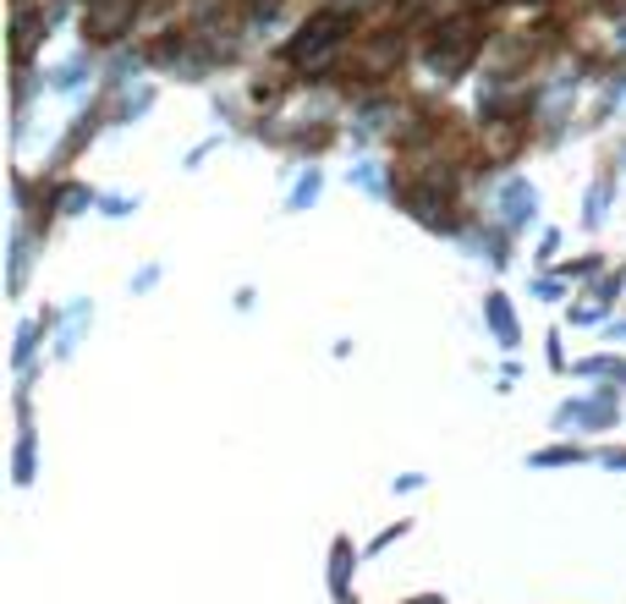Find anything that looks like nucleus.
Returning a JSON list of instances; mask_svg holds the SVG:
<instances>
[{"instance_id": "f257e3e1", "label": "nucleus", "mask_w": 626, "mask_h": 604, "mask_svg": "<svg viewBox=\"0 0 626 604\" xmlns=\"http://www.w3.org/2000/svg\"><path fill=\"white\" fill-rule=\"evenodd\" d=\"M495 220H500L511 236L527 231L533 220H539V188H533L527 177H506L500 193H495Z\"/></svg>"}, {"instance_id": "423d86ee", "label": "nucleus", "mask_w": 626, "mask_h": 604, "mask_svg": "<svg viewBox=\"0 0 626 604\" xmlns=\"http://www.w3.org/2000/svg\"><path fill=\"white\" fill-rule=\"evenodd\" d=\"M610 204H615V170H604V177L588 188V204H583V226H588V231H599V226L610 220Z\"/></svg>"}, {"instance_id": "9b49d317", "label": "nucleus", "mask_w": 626, "mask_h": 604, "mask_svg": "<svg viewBox=\"0 0 626 604\" xmlns=\"http://www.w3.org/2000/svg\"><path fill=\"white\" fill-rule=\"evenodd\" d=\"M621 286H626V265H621L615 275H599V286H593V308H604V313H610V308L621 303Z\"/></svg>"}, {"instance_id": "0eeeda50", "label": "nucleus", "mask_w": 626, "mask_h": 604, "mask_svg": "<svg viewBox=\"0 0 626 604\" xmlns=\"http://www.w3.org/2000/svg\"><path fill=\"white\" fill-rule=\"evenodd\" d=\"M94 72H100V66H94V55H88V50H77L66 66H55V72H50V82H55L61 94H77V89H82V82L94 77Z\"/></svg>"}, {"instance_id": "1a4fd4ad", "label": "nucleus", "mask_w": 626, "mask_h": 604, "mask_svg": "<svg viewBox=\"0 0 626 604\" xmlns=\"http://www.w3.org/2000/svg\"><path fill=\"white\" fill-rule=\"evenodd\" d=\"M292 89H297V82H286V77H258L253 89H247V100H253L258 111H270V105H281Z\"/></svg>"}, {"instance_id": "412c9836", "label": "nucleus", "mask_w": 626, "mask_h": 604, "mask_svg": "<svg viewBox=\"0 0 626 604\" xmlns=\"http://www.w3.org/2000/svg\"><path fill=\"white\" fill-rule=\"evenodd\" d=\"M533 297H545V303L561 297V281H533Z\"/></svg>"}, {"instance_id": "ddd939ff", "label": "nucleus", "mask_w": 626, "mask_h": 604, "mask_svg": "<svg viewBox=\"0 0 626 604\" xmlns=\"http://www.w3.org/2000/svg\"><path fill=\"white\" fill-rule=\"evenodd\" d=\"M100 215L105 220H127V215H138V193L127 198V193H100Z\"/></svg>"}, {"instance_id": "f03ea898", "label": "nucleus", "mask_w": 626, "mask_h": 604, "mask_svg": "<svg viewBox=\"0 0 626 604\" xmlns=\"http://www.w3.org/2000/svg\"><path fill=\"white\" fill-rule=\"evenodd\" d=\"M100 127H111V94H100L94 100V111H82L77 121H72V132L55 143V154H50V170H61V165H72L88 143H94L100 138Z\"/></svg>"}, {"instance_id": "9d476101", "label": "nucleus", "mask_w": 626, "mask_h": 604, "mask_svg": "<svg viewBox=\"0 0 626 604\" xmlns=\"http://www.w3.org/2000/svg\"><path fill=\"white\" fill-rule=\"evenodd\" d=\"M588 457H593V451H583V446L566 440V446H550V451H533L527 462H533V467H572V462H588Z\"/></svg>"}, {"instance_id": "6ab92c4d", "label": "nucleus", "mask_w": 626, "mask_h": 604, "mask_svg": "<svg viewBox=\"0 0 626 604\" xmlns=\"http://www.w3.org/2000/svg\"><path fill=\"white\" fill-rule=\"evenodd\" d=\"M550 369L566 374V352H561V335H555V330H550Z\"/></svg>"}, {"instance_id": "6e6552de", "label": "nucleus", "mask_w": 626, "mask_h": 604, "mask_svg": "<svg viewBox=\"0 0 626 604\" xmlns=\"http://www.w3.org/2000/svg\"><path fill=\"white\" fill-rule=\"evenodd\" d=\"M319 193H324V177H319V170H303V177L292 182V193H286V209H292V215H297V209H314Z\"/></svg>"}, {"instance_id": "4468645a", "label": "nucleus", "mask_w": 626, "mask_h": 604, "mask_svg": "<svg viewBox=\"0 0 626 604\" xmlns=\"http://www.w3.org/2000/svg\"><path fill=\"white\" fill-rule=\"evenodd\" d=\"M17 484H34V428L23 423V440H17Z\"/></svg>"}, {"instance_id": "f8f14e48", "label": "nucleus", "mask_w": 626, "mask_h": 604, "mask_svg": "<svg viewBox=\"0 0 626 604\" xmlns=\"http://www.w3.org/2000/svg\"><path fill=\"white\" fill-rule=\"evenodd\" d=\"M374 170H380V165H369V159H357V165H352V182L363 188V193H374V198H391V182H380Z\"/></svg>"}, {"instance_id": "2eb2a0df", "label": "nucleus", "mask_w": 626, "mask_h": 604, "mask_svg": "<svg viewBox=\"0 0 626 604\" xmlns=\"http://www.w3.org/2000/svg\"><path fill=\"white\" fill-rule=\"evenodd\" d=\"M599 270H604V253H583L577 265L561 270V281H588V275H599Z\"/></svg>"}, {"instance_id": "4be33fe9", "label": "nucleus", "mask_w": 626, "mask_h": 604, "mask_svg": "<svg viewBox=\"0 0 626 604\" xmlns=\"http://www.w3.org/2000/svg\"><path fill=\"white\" fill-rule=\"evenodd\" d=\"M615 165H626V143H621V154H615Z\"/></svg>"}, {"instance_id": "7ed1b4c3", "label": "nucleus", "mask_w": 626, "mask_h": 604, "mask_svg": "<svg viewBox=\"0 0 626 604\" xmlns=\"http://www.w3.org/2000/svg\"><path fill=\"white\" fill-rule=\"evenodd\" d=\"M462 247L478 253V258H489V270H511V231L500 220H473L462 231Z\"/></svg>"}, {"instance_id": "dca6fc26", "label": "nucleus", "mask_w": 626, "mask_h": 604, "mask_svg": "<svg viewBox=\"0 0 626 604\" xmlns=\"http://www.w3.org/2000/svg\"><path fill=\"white\" fill-rule=\"evenodd\" d=\"M346 566H352V544L335 539V555H330V582H335V593H346Z\"/></svg>"}, {"instance_id": "39448f33", "label": "nucleus", "mask_w": 626, "mask_h": 604, "mask_svg": "<svg viewBox=\"0 0 626 604\" xmlns=\"http://www.w3.org/2000/svg\"><path fill=\"white\" fill-rule=\"evenodd\" d=\"M82 324H94V308H88L82 297L61 313V335H55V358H72L77 352V335H82Z\"/></svg>"}, {"instance_id": "5701e85b", "label": "nucleus", "mask_w": 626, "mask_h": 604, "mask_svg": "<svg viewBox=\"0 0 626 604\" xmlns=\"http://www.w3.org/2000/svg\"><path fill=\"white\" fill-rule=\"evenodd\" d=\"M407 604H434V599H407Z\"/></svg>"}, {"instance_id": "a211bd4d", "label": "nucleus", "mask_w": 626, "mask_h": 604, "mask_svg": "<svg viewBox=\"0 0 626 604\" xmlns=\"http://www.w3.org/2000/svg\"><path fill=\"white\" fill-rule=\"evenodd\" d=\"M593 462H599V467H621V473H626V451H615V446H610V451H593Z\"/></svg>"}, {"instance_id": "aec40b11", "label": "nucleus", "mask_w": 626, "mask_h": 604, "mask_svg": "<svg viewBox=\"0 0 626 604\" xmlns=\"http://www.w3.org/2000/svg\"><path fill=\"white\" fill-rule=\"evenodd\" d=\"M154 281H159V265H149V270H143V275H132V292H149V286H154Z\"/></svg>"}, {"instance_id": "f3484780", "label": "nucleus", "mask_w": 626, "mask_h": 604, "mask_svg": "<svg viewBox=\"0 0 626 604\" xmlns=\"http://www.w3.org/2000/svg\"><path fill=\"white\" fill-rule=\"evenodd\" d=\"M555 247H561V231H545V236H539V258H533V265H555Z\"/></svg>"}, {"instance_id": "20e7f679", "label": "nucleus", "mask_w": 626, "mask_h": 604, "mask_svg": "<svg viewBox=\"0 0 626 604\" xmlns=\"http://www.w3.org/2000/svg\"><path fill=\"white\" fill-rule=\"evenodd\" d=\"M484 324L495 330V340H500L506 352H516L522 335H516V313H511V297H506V292H489V297H484Z\"/></svg>"}]
</instances>
